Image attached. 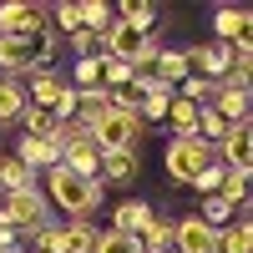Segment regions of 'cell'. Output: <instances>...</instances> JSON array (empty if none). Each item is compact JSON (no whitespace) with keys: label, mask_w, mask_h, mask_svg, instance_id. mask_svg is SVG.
I'll use <instances>...</instances> for the list:
<instances>
[{"label":"cell","mask_w":253,"mask_h":253,"mask_svg":"<svg viewBox=\"0 0 253 253\" xmlns=\"http://www.w3.org/2000/svg\"><path fill=\"white\" fill-rule=\"evenodd\" d=\"M81 20H86V31L107 36V31H112V20H117V10L107 5V0H81Z\"/></svg>","instance_id":"obj_25"},{"label":"cell","mask_w":253,"mask_h":253,"mask_svg":"<svg viewBox=\"0 0 253 253\" xmlns=\"http://www.w3.org/2000/svg\"><path fill=\"white\" fill-rule=\"evenodd\" d=\"M46 203L61 208L71 223H91V213L101 208V198H107V187H101V177H76L71 167H46Z\"/></svg>","instance_id":"obj_1"},{"label":"cell","mask_w":253,"mask_h":253,"mask_svg":"<svg viewBox=\"0 0 253 253\" xmlns=\"http://www.w3.org/2000/svg\"><path fill=\"white\" fill-rule=\"evenodd\" d=\"M0 36L5 41L51 36V10L36 5V0H5V5H0Z\"/></svg>","instance_id":"obj_6"},{"label":"cell","mask_w":253,"mask_h":253,"mask_svg":"<svg viewBox=\"0 0 253 253\" xmlns=\"http://www.w3.org/2000/svg\"><path fill=\"white\" fill-rule=\"evenodd\" d=\"M26 86L20 81H10V76H0V126H10V122H20L26 117Z\"/></svg>","instance_id":"obj_19"},{"label":"cell","mask_w":253,"mask_h":253,"mask_svg":"<svg viewBox=\"0 0 253 253\" xmlns=\"http://www.w3.org/2000/svg\"><path fill=\"white\" fill-rule=\"evenodd\" d=\"M198 218H203L208 228H228V223H233V208H228L223 198H203V208H198Z\"/></svg>","instance_id":"obj_29"},{"label":"cell","mask_w":253,"mask_h":253,"mask_svg":"<svg viewBox=\"0 0 253 253\" xmlns=\"http://www.w3.org/2000/svg\"><path fill=\"white\" fill-rule=\"evenodd\" d=\"M137 248H142V253H162V248H172V218L152 213V218H147V228L137 233Z\"/></svg>","instance_id":"obj_21"},{"label":"cell","mask_w":253,"mask_h":253,"mask_svg":"<svg viewBox=\"0 0 253 253\" xmlns=\"http://www.w3.org/2000/svg\"><path fill=\"white\" fill-rule=\"evenodd\" d=\"M26 187H36V172L15 152H0V198L5 193H26Z\"/></svg>","instance_id":"obj_14"},{"label":"cell","mask_w":253,"mask_h":253,"mask_svg":"<svg viewBox=\"0 0 253 253\" xmlns=\"http://www.w3.org/2000/svg\"><path fill=\"white\" fill-rule=\"evenodd\" d=\"M15 157L31 167V172H46V167H56V152H51V142L46 137H26L20 132V142H15Z\"/></svg>","instance_id":"obj_18"},{"label":"cell","mask_w":253,"mask_h":253,"mask_svg":"<svg viewBox=\"0 0 253 253\" xmlns=\"http://www.w3.org/2000/svg\"><path fill=\"white\" fill-rule=\"evenodd\" d=\"M71 91H101L107 86V56H86V61H76V71L66 81Z\"/></svg>","instance_id":"obj_16"},{"label":"cell","mask_w":253,"mask_h":253,"mask_svg":"<svg viewBox=\"0 0 253 253\" xmlns=\"http://www.w3.org/2000/svg\"><path fill=\"white\" fill-rule=\"evenodd\" d=\"M51 56H56V36H31V41H5L0 36V76L10 71V81L51 66Z\"/></svg>","instance_id":"obj_3"},{"label":"cell","mask_w":253,"mask_h":253,"mask_svg":"<svg viewBox=\"0 0 253 253\" xmlns=\"http://www.w3.org/2000/svg\"><path fill=\"white\" fill-rule=\"evenodd\" d=\"M177 86H182V91H177L182 101H193V107H213V91H218V81H203V76H182Z\"/></svg>","instance_id":"obj_26"},{"label":"cell","mask_w":253,"mask_h":253,"mask_svg":"<svg viewBox=\"0 0 253 253\" xmlns=\"http://www.w3.org/2000/svg\"><path fill=\"white\" fill-rule=\"evenodd\" d=\"M253 31V10L248 5H218L213 10V41L218 46H233V41H243Z\"/></svg>","instance_id":"obj_10"},{"label":"cell","mask_w":253,"mask_h":253,"mask_svg":"<svg viewBox=\"0 0 253 253\" xmlns=\"http://www.w3.org/2000/svg\"><path fill=\"white\" fill-rule=\"evenodd\" d=\"M162 253H177V248H162Z\"/></svg>","instance_id":"obj_34"},{"label":"cell","mask_w":253,"mask_h":253,"mask_svg":"<svg viewBox=\"0 0 253 253\" xmlns=\"http://www.w3.org/2000/svg\"><path fill=\"white\" fill-rule=\"evenodd\" d=\"M66 91V76H61L56 66H41V71H31V91H26V101L31 107H41V112H51V101Z\"/></svg>","instance_id":"obj_11"},{"label":"cell","mask_w":253,"mask_h":253,"mask_svg":"<svg viewBox=\"0 0 253 253\" xmlns=\"http://www.w3.org/2000/svg\"><path fill=\"white\" fill-rule=\"evenodd\" d=\"M20 126H26V137H46V142H51V132H56V117H51V112H41V107H26Z\"/></svg>","instance_id":"obj_27"},{"label":"cell","mask_w":253,"mask_h":253,"mask_svg":"<svg viewBox=\"0 0 253 253\" xmlns=\"http://www.w3.org/2000/svg\"><path fill=\"white\" fill-rule=\"evenodd\" d=\"M0 253H5V248H0Z\"/></svg>","instance_id":"obj_35"},{"label":"cell","mask_w":253,"mask_h":253,"mask_svg":"<svg viewBox=\"0 0 253 253\" xmlns=\"http://www.w3.org/2000/svg\"><path fill=\"white\" fill-rule=\"evenodd\" d=\"M172 248L177 253H218V228H208L198 213L172 223Z\"/></svg>","instance_id":"obj_8"},{"label":"cell","mask_w":253,"mask_h":253,"mask_svg":"<svg viewBox=\"0 0 253 253\" xmlns=\"http://www.w3.org/2000/svg\"><path fill=\"white\" fill-rule=\"evenodd\" d=\"M198 112H203V107L172 96V107H167V132H172V137H198Z\"/></svg>","instance_id":"obj_22"},{"label":"cell","mask_w":253,"mask_h":253,"mask_svg":"<svg viewBox=\"0 0 253 253\" xmlns=\"http://www.w3.org/2000/svg\"><path fill=\"white\" fill-rule=\"evenodd\" d=\"M142 172V157L137 152H107V157H101V187H107V182H132Z\"/></svg>","instance_id":"obj_15"},{"label":"cell","mask_w":253,"mask_h":253,"mask_svg":"<svg viewBox=\"0 0 253 253\" xmlns=\"http://www.w3.org/2000/svg\"><path fill=\"white\" fill-rule=\"evenodd\" d=\"M248 187H253V172H223L218 198H223L228 208H243V203H248Z\"/></svg>","instance_id":"obj_24"},{"label":"cell","mask_w":253,"mask_h":253,"mask_svg":"<svg viewBox=\"0 0 253 253\" xmlns=\"http://www.w3.org/2000/svg\"><path fill=\"white\" fill-rule=\"evenodd\" d=\"M218 162V152L208 142H198V137H167V152H162V167H167V177L172 182H193L203 167H213Z\"/></svg>","instance_id":"obj_4"},{"label":"cell","mask_w":253,"mask_h":253,"mask_svg":"<svg viewBox=\"0 0 253 253\" xmlns=\"http://www.w3.org/2000/svg\"><path fill=\"white\" fill-rule=\"evenodd\" d=\"M66 233H71V253H96V228L91 223H66Z\"/></svg>","instance_id":"obj_32"},{"label":"cell","mask_w":253,"mask_h":253,"mask_svg":"<svg viewBox=\"0 0 253 253\" xmlns=\"http://www.w3.org/2000/svg\"><path fill=\"white\" fill-rule=\"evenodd\" d=\"M0 213H5V223L20 238H36L41 228L51 223V203H46V193H41V182H36V187H26V193H5L0 198Z\"/></svg>","instance_id":"obj_2"},{"label":"cell","mask_w":253,"mask_h":253,"mask_svg":"<svg viewBox=\"0 0 253 253\" xmlns=\"http://www.w3.org/2000/svg\"><path fill=\"white\" fill-rule=\"evenodd\" d=\"M56 26L66 31V36L86 31V20H81V0H61V5H56Z\"/></svg>","instance_id":"obj_30"},{"label":"cell","mask_w":253,"mask_h":253,"mask_svg":"<svg viewBox=\"0 0 253 253\" xmlns=\"http://www.w3.org/2000/svg\"><path fill=\"white\" fill-rule=\"evenodd\" d=\"M218 253H253V218H233L218 228Z\"/></svg>","instance_id":"obj_20"},{"label":"cell","mask_w":253,"mask_h":253,"mask_svg":"<svg viewBox=\"0 0 253 253\" xmlns=\"http://www.w3.org/2000/svg\"><path fill=\"white\" fill-rule=\"evenodd\" d=\"M96 253H142V248H137V238H126V233H112V228H107V233L96 238Z\"/></svg>","instance_id":"obj_33"},{"label":"cell","mask_w":253,"mask_h":253,"mask_svg":"<svg viewBox=\"0 0 253 253\" xmlns=\"http://www.w3.org/2000/svg\"><path fill=\"white\" fill-rule=\"evenodd\" d=\"M223 172H228V167H223V162H213V167H203V172H198L193 182H187V187H193V193H203V198H218V182H223Z\"/></svg>","instance_id":"obj_31"},{"label":"cell","mask_w":253,"mask_h":253,"mask_svg":"<svg viewBox=\"0 0 253 253\" xmlns=\"http://www.w3.org/2000/svg\"><path fill=\"white\" fill-rule=\"evenodd\" d=\"M71 51H76V61H86V56H107V36H96V31H76V36H71Z\"/></svg>","instance_id":"obj_28"},{"label":"cell","mask_w":253,"mask_h":253,"mask_svg":"<svg viewBox=\"0 0 253 253\" xmlns=\"http://www.w3.org/2000/svg\"><path fill=\"white\" fill-rule=\"evenodd\" d=\"M107 112H112V91H107V86H101V91H76V122L96 126Z\"/></svg>","instance_id":"obj_23"},{"label":"cell","mask_w":253,"mask_h":253,"mask_svg":"<svg viewBox=\"0 0 253 253\" xmlns=\"http://www.w3.org/2000/svg\"><path fill=\"white\" fill-rule=\"evenodd\" d=\"M218 162L228 167V172H253V122H238L228 126V137L213 147Z\"/></svg>","instance_id":"obj_7"},{"label":"cell","mask_w":253,"mask_h":253,"mask_svg":"<svg viewBox=\"0 0 253 253\" xmlns=\"http://www.w3.org/2000/svg\"><path fill=\"white\" fill-rule=\"evenodd\" d=\"M61 167H71L76 177H96L101 172V147L91 137H81V142H71L66 152H61Z\"/></svg>","instance_id":"obj_12"},{"label":"cell","mask_w":253,"mask_h":253,"mask_svg":"<svg viewBox=\"0 0 253 253\" xmlns=\"http://www.w3.org/2000/svg\"><path fill=\"white\" fill-rule=\"evenodd\" d=\"M213 112H218L228 126L248 122V112H253V91H248V86H233V81H218V91H213Z\"/></svg>","instance_id":"obj_9"},{"label":"cell","mask_w":253,"mask_h":253,"mask_svg":"<svg viewBox=\"0 0 253 253\" xmlns=\"http://www.w3.org/2000/svg\"><path fill=\"white\" fill-rule=\"evenodd\" d=\"M117 10V20H122V26H132V31H142V36H152V26H157V5H152V0H126V5H112Z\"/></svg>","instance_id":"obj_17"},{"label":"cell","mask_w":253,"mask_h":253,"mask_svg":"<svg viewBox=\"0 0 253 253\" xmlns=\"http://www.w3.org/2000/svg\"><path fill=\"white\" fill-rule=\"evenodd\" d=\"M147 218H152V203H142V198H126V203H117L112 233H126V238H137L142 228H147Z\"/></svg>","instance_id":"obj_13"},{"label":"cell","mask_w":253,"mask_h":253,"mask_svg":"<svg viewBox=\"0 0 253 253\" xmlns=\"http://www.w3.org/2000/svg\"><path fill=\"white\" fill-rule=\"evenodd\" d=\"M142 137H147V126L137 122V112H117V107L91 126V142L101 147V157H107V152H137Z\"/></svg>","instance_id":"obj_5"}]
</instances>
